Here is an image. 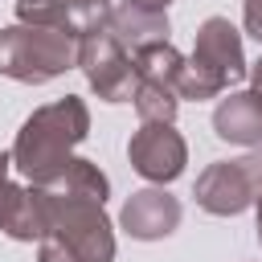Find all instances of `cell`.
I'll list each match as a JSON object with an SVG mask.
<instances>
[{
    "label": "cell",
    "instance_id": "cell-3",
    "mask_svg": "<svg viewBox=\"0 0 262 262\" xmlns=\"http://www.w3.org/2000/svg\"><path fill=\"white\" fill-rule=\"evenodd\" d=\"M246 78V53H242V33L225 20V16H209L196 29V45L192 57L180 70L176 94L180 98H217L225 94L233 82Z\"/></svg>",
    "mask_w": 262,
    "mask_h": 262
},
{
    "label": "cell",
    "instance_id": "cell-17",
    "mask_svg": "<svg viewBox=\"0 0 262 262\" xmlns=\"http://www.w3.org/2000/svg\"><path fill=\"white\" fill-rule=\"evenodd\" d=\"M242 16H246V33L262 45V0H242Z\"/></svg>",
    "mask_w": 262,
    "mask_h": 262
},
{
    "label": "cell",
    "instance_id": "cell-5",
    "mask_svg": "<svg viewBox=\"0 0 262 262\" xmlns=\"http://www.w3.org/2000/svg\"><path fill=\"white\" fill-rule=\"evenodd\" d=\"M262 192V147L242 160H217L196 176V205L213 217H233Z\"/></svg>",
    "mask_w": 262,
    "mask_h": 262
},
{
    "label": "cell",
    "instance_id": "cell-2",
    "mask_svg": "<svg viewBox=\"0 0 262 262\" xmlns=\"http://www.w3.org/2000/svg\"><path fill=\"white\" fill-rule=\"evenodd\" d=\"M78 66V29L70 25H8L0 29V74L41 86Z\"/></svg>",
    "mask_w": 262,
    "mask_h": 262
},
{
    "label": "cell",
    "instance_id": "cell-4",
    "mask_svg": "<svg viewBox=\"0 0 262 262\" xmlns=\"http://www.w3.org/2000/svg\"><path fill=\"white\" fill-rule=\"evenodd\" d=\"M45 192V233L70 246L86 262H111L115 258V233L102 213V201L61 192V188H41Z\"/></svg>",
    "mask_w": 262,
    "mask_h": 262
},
{
    "label": "cell",
    "instance_id": "cell-19",
    "mask_svg": "<svg viewBox=\"0 0 262 262\" xmlns=\"http://www.w3.org/2000/svg\"><path fill=\"white\" fill-rule=\"evenodd\" d=\"M250 82H254V90L262 94V57H258V61H254V70H250Z\"/></svg>",
    "mask_w": 262,
    "mask_h": 262
},
{
    "label": "cell",
    "instance_id": "cell-8",
    "mask_svg": "<svg viewBox=\"0 0 262 262\" xmlns=\"http://www.w3.org/2000/svg\"><path fill=\"white\" fill-rule=\"evenodd\" d=\"M123 229L139 242H156V237H168L176 225H180V201L164 188H139L131 192V201L123 205L119 213Z\"/></svg>",
    "mask_w": 262,
    "mask_h": 262
},
{
    "label": "cell",
    "instance_id": "cell-7",
    "mask_svg": "<svg viewBox=\"0 0 262 262\" xmlns=\"http://www.w3.org/2000/svg\"><path fill=\"white\" fill-rule=\"evenodd\" d=\"M127 156H131V168L151 184H172L188 164V147L172 123H143L131 135Z\"/></svg>",
    "mask_w": 262,
    "mask_h": 262
},
{
    "label": "cell",
    "instance_id": "cell-11",
    "mask_svg": "<svg viewBox=\"0 0 262 262\" xmlns=\"http://www.w3.org/2000/svg\"><path fill=\"white\" fill-rule=\"evenodd\" d=\"M213 127L229 143L258 147L262 143V94L258 90H242V94L221 98L217 111H213Z\"/></svg>",
    "mask_w": 262,
    "mask_h": 262
},
{
    "label": "cell",
    "instance_id": "cell-12",
    "mask_svg": "<svg viewBox=\"0 0 262 262\" xmlns=\"http://www.w3.org/2000/svg\"><path fill=\"white\" fill-rule=\"evenodd\" d=\"M131 66H135V82L176 90L180 70H184V57H180V49L172 41H151V45H143V49L131 53Z\"/></svg>",
    "mask_w": 262,
    "mask_h": 262
},
{
    "label": "cell",
    "instance_id": "cell-6",
    "mask_svg": "<svg viewBox=\"0 0 262 262\" xmlns=\"http://www.w3.org/2000/svg\"><path fill=\"white\" fill-rule=\"evenodd\" d=\"M78 66L90 82V90L106 102H131L135 94V66L131 53L119 45V37L98 25L90 33H78Z\"/></svg>",
    "mask_w": 262,
    "mask_h": 262
},
{
    "label": "cell",
    "instance_id": "cell-20",
    "mask_svg": "<svg viewBox=\"0 0 262 262\" xmlns=\"http://www.w3.org/2000/svg\"><path fill=\"white\" fill-rule=\"evenodd\" d=\"M254 201H258V242H262V192H258Z\"/></svg>",
    "mask_w": 262,
    "mask_h": 262
},
{
    "label": "cell",
    "instance_id": "cell-15",
    "mask_svg": "<svg viewBox=\"0 0 262 262\" xmlns=\"http://www.w3.org/2000/svg\"><path fill=\"white\" fill-rule=\"evenodd\" d=\"M16 20H25V25H70L66 0H16Z\"/></svg>",
    "mask_w": 262,
    "mask_h": 262
},
{
    "label": "cell",
    "instance_id": "cell-9",
    "mask_svg": "<svg viewBox=\"0 0 262 262\" xmlns=\"http://www.w3.org/2000/svg\"><path fill=\"white\" fill-rule=\"evenodd\" d=\"M106 29L119 37L123 49L135 53L151 41H168V12L151 0H119V4H111Z\"/></svg>",
    "mask_w": 262,
    "mask_h": 262
},
{
    "label": "cell",
    "instance_id": "cell-18",
    "mask_svg": "<svg viewBox=\"0 0 262 262\" xmlns=\"http://www.w3.org/2000/svg\"><path fill=\"white\" fill-rule=\"evenodd\" d=\"M8 164H12V156H4V151H0V205H4L8 184H12V180H8Z\"/></svg>",
    "mask_w": 262,
    "mask_h": 262
},
{
    "label": "cell",
    "instance_id": "cell-14",
    "mask_svg": "<svg viewBox=\"0 0 262 262\" xmlns=\"http://www.w3.org/2000/svg\"><path fill=\"white\" fill-rule=\"evenodd\" d=\"M66 16H70V29L90 33V29L106 25V16H111V0H66Z\"/></svg>",
    "mask_w": 262,
    "mask_h": 262
},
{
    "label": "cell",
    "instance_id": "cell-21",
    "mask_svg": "<svg viewBox=\"0 0 262 262\" xmlns=\"http://www.w3.org/2000/svg\"><path fill=\"white\" fill-rule=\"evenodd\" d=\"M151 4H160V8H168V0H151Z\"/></svg>",
    "mask_w": 262,
    "mask_h": 262
},
{
    "label": "cell",
    "instance_id": "cell-1",
    "mask_svg": "<svg viewBox=\"0 0 262 262\" xmlns=\"http://www.w3.org/2000/svg\"><path fill=\"white\" fill-rule=\"evenodd\" d=\"M86 131H90L86 102L78 94H66L25 119V127L16 131V143L8 151L12 168L29 184H49L53 176L66 172V164L74 160V147L86 139Z\"/></svg>",
    "mask_w": 262,
    "mask_h": 262
},
{
    "label": "cell",
    "instance_id": "cell-10",
    "mask_svg": "<svg viewBox=\"0 0 262 262\" xmlns=\"http://www.w3.org/2000/svg\"><path fill=\"white\" fill-rule=\"evenodd\" d=\"M0 229L16 242H41L45 237V192L41 184H8V196L0 205Z\"/></svg>",
    "mask_w": 262,
    "mask_h": 262
},
{
    "label": "cell",
    "instance_id": "cell-16",
    "mask_svg": "<svg viewBox=\"0 0 262 262\" xmlns=\"http://www.w3.org/2000/svg\"><path fill=\"white\" fill-rule=\"evenodd\" d=\"M41 262H86V258H78L70 246H61L57 237L45 233V237H41Z\"/></svg>",
    "mask_w": 262,
    "mask_h": 262
},
{
    "label": "cell",
    "instance_id": "cell-13",
    "mask_svg": "<svg viewBox=\"0 0 262 262\" xmlns=\"http://www.w3.org/2000/svg\"><path fill=\"white\" fill-rule=\"evenodd\" d=\"M41 188H61V192H78V196H94V201H106V176L98 172V164H90V160H70L66 164V172L61 176H53L49 184H41Z\"/></svg>",
    "mask_w": 262,
    "mask_h": 262
}]
</instances>
